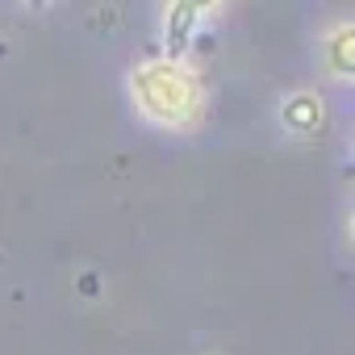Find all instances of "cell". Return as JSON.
Here are the masks:
<instances>
[]
</instances>
